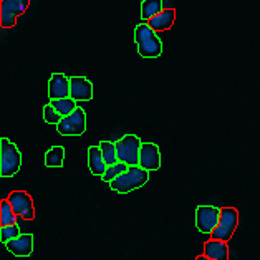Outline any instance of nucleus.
<instances>
[{
    "label": "nucleus",
    "instance_id": "obj_9",
    "mask_svg": "<svg viewBox=\"0 0 260 260\" xmlns=\"http://www.w3.org/2000/svg\"><path fill=\"white\" fill-rule=\"evenodd\" d=\"M139 168L144 171H157L161 168V151L154 143H143L139 154Z\"/></svg>",
    "mask_w": 260,
    "mask_h": 260
},
{
    "label": "nucleus",
    "instance_id": "obj_2",
    "mask_svg": "<svg viewBox=\"0 0 260 260\" xmlns=\"http://www.w3.org/2000/svg\"><path fill=\"white\" fill-rule=\"evenodd\" d=\"M149 181V173L141 169L139 166H131L124 174L118 176L115 181L110 182L111 191L118 194H128L135 189L143 187L146 182Z\"/></svg>",
    "mask_w": 260,
    "mask_h": 260
},
{
    "label": "nucleus",
    "instance_id": "obj_25",
    "mask_svg": "<svg viewBox=\"0 0 260 260\" xmlns=\"http://www.w3.org/2000/svg\"><path fill=\"white\" fill-rule=\"evenodd\" d=\"M43 119H45V123H48V124H58L61 121V116L56 113L52 103H48L43 106Z\"/></svg>",
    "mask_w": 260,
    "mask_h": 260
},
{
    "label": "nucleus",
    "instance_id": "obj_3",
    "mask_svg": "<svg viewBox=\"0 0 260 260\" xmlns=\"http://www.w3.org/2000/svg\"><path fill=\"white\" fill-rule=\"evenodd\" d=\"M22 166V154L18 148L10 143L7 138L0 139V176L12 177L15 176Z\"/></svg>",
    "mask_w": 260,
    "mask_h": 260
},
{
    "label": "nucleus",
    "instance_id": "obj_15",
    "mask_svg": "<svg viewBox=\"0 0 260 260\" xmlns=\"http://www.w3.org/2000/svg\"><path fill=\"white\" fill-rule=\"evenodd\" d=\"M204 255L214 260H229V245L222 240H207L204 244Z\"/></svg>",
    "mask_w": 260,
    "mask_h": 260
},
{
    "label": "nucleus",
    "instance_id": "obj_21",
    "mask_svg": "<svg viewBox=\"0 0 260 260\" xmlns=\"http://www.w3.org/2000/svg\"><path fill=\"white\" fill-rule=\"evenodd\" d=\"M0 7H5L15 17H20L30 7V0H2V2H0Z\"/></svg>",
    "mask_w": 260,
    "mask_h": 260
},
{
    "label": "nucleus",
    "instance_id": "obj_5",
    "mask_svg": "<svg viewBox=\"0 0 260 260\" xmlns=\"http://www.w3.org/2000/svg\"><path fill=\"white\" fill-rule=\"evenodd\" d=\"M239 225V212L237 209L234 207H222V212H220V222L217 225L211 237L214 240H222V242H229L232 239L234 232H236Z\"/></svg>",
    "mask_w": 260,
    "mask_h": 260
},
{
    "label": "nucleus",
    "instance_id": "obj_10",
    "mask_svg": "<svg viewBox=\"0 0 260 260\" xmlns=\"http://www.w3.org/2000/svg\"><path fill=\"white\" fill-rule=\"evenodd\" d=\"M70 98L75 101H90L93 98V85L85 77L70 78Z\"/></svg>",
    "mask_w": 260,
    "mask_h": 260
},
{
    "label": "nucleus",
    "instance_id": "obj_23",
    "mask_svg": "<svg viewBox=\"0 0 260 260\" xmlns=\"http://www.w3.org/2000/svg\"><path fill=\"white\" fill-rule=\"evenodd\" d=\"M18 236H22V234H20V227H18L17 224L0 227V240H2V244H7V242H10V240L17 239Z\"/></svg>",
    "mask_w": 260,
    "mask_h": 260
},
{
    "label": "nucleus",
    "instance_id": "obj_13",
    "mask_svg": "<svg viewBox=\"0 0 260 260\" xmlns=\"http://www.w3.org/2000/svg\"><path fill=\"white\" fill-rule=\"evenodd\" d=\"M88 168H90L93 176L103 177V174L106 173L108 166L105 162V157H103V153H101L100 146H90V148H88Z\"/></svg>",
    "mask_w": 260,
    "mask_h": 260
},
{
    "label": "nucleus",
    "instance_id": "obj_1",
    "mask_svg": "<svg viewBox=\"0 0 260 260\" xmlns=\"http://www.w3.org/2000/svg\"><path fill=\"white\" fill-rule=\"evenodd\" d=\"M135 42L143 58H157L162 53V42L148 23H139L135 28Z\"/></svg>",
    "mask_w": 260,
    "mask_h": 260
},
{
    "label": "nucleus",
    "instance_id": "obj_8",
    "mask_svg": "<svg viewBox=\"0 0 260 260\" xmlns=\"http://www.w3.org/2000/svg\"><path fill=\"white\" fill-rule=\"evenodd\" d=\"M9 202L14 212L22 217L23 220H34L35 219V209H34V201L31 196L25 191H14L9 196Z\"/></svg>",
    "mask_w": 260,
    "mask_h": 260
},
{
    "label": "nucleus",
    "instance_id": "obj_19",
    "mask_svg": "<svg viewBox=\"0 0 260 260\" xmlns=\"http://www.w3.org/2000/svg\"><path fill=\"white\" fill-rule=\"evenodd\" d=\"M15 222H17V214L12 209L9 199H4L0 202V227L14 225Z\"/></svg>",
    "mask_w": 260,
    "mask_h": 260
},
{
    "label": "nucleus",
    "instance_id": "obj_18",
    "mask_svg": "<svg viewBox=\"0 0 260 260\" xmlns=\"http://www.w3.org/2000/svg\"><path fill=\"white\" fill-rule=\"evenodd\" d=\"M52 103V106L56 110V113L61 116V118H65V116H70L72 113L77 110V101L72 100V98H63V100H53V101H50Z\"/></svg>",
    "mask_w": 260,
    "mask_h": 260
},
{
    "label": "nucleus",
    "instance_id": "obj_6",
    "mask_svg": "<svg viewBox=\"0 0 260 260\" xmlns=\"http://www.w3.org/2000/svg\"><path fill=\"white\" fill-rule=\"evenodd\" d=\"M220 212L222 207L214 206H199L196 209V227L202 234H211L217 229L220 222Z\"/></svg>",
    "mask_w": 260,
    "mask_h": 260
},
{
    "label": "nucleus",
    "instance_id": "obj_22",
    "mask_svg": "<svg viewBox=\"0 0 260 260\" xmlns=\"http://www.w3.org/2000/svg\"><path fill=\"white\" fill-rule=\"evenodd\" d=\"M129 169V166L128 164H124V162H116L115 166H110L106 169V173L103 174V177H101V179H103L105 182H111V181H115L118 176H121V174H124L126 171Z\"/></svg>",
    "mask_w": 260,
    "mask_h": 260
},
{
    "label": "nucleus",
    "instance_id": "obj_7",
    "mask_svg": "<svg viewBox=\"0 0 260 260\" xmlns=\"http://www.w3.org/2000/svg\"><path fill=\"white\" fill-rule=\"evenodd\" d=\"M56 131L61 136H81L86 131V113L81 108H77L70 116L61 118L56 124Z\"/></svg>",
    "mask_w": 260,
    "mask_h": 260
},
{
    "label": "nucleus",
    "instance_id": "obj_26",
    "mask_svg": "<svg viewBox=\"0 0 260 260\" xmlns=\"http://www.w3.org/2000/svg\"><path fill=\"white\" fill-rule=\"evenodd\" d=\"M196 260H214V258H211V257H207V255H204V253H202V255H199V257H196Z\"/></svg>",
    "mask_w": 260,
    "mask_h": 260
},
{
    "label": "nucleus",
    "instance_id": "obj_11",
    "mask_svg": "<svg viewBox=\"0 0 260 260\" xmlns=\"http://www.w3.org/2000/svg\"><path fill=\"white\" fill-rule=\"evenodd\" d=\"M50 101L70 98V78L63 73H53L48 81Z\"/></svg>",
    "mask_w": 260,
    "mask_h": 260
},
{
    "label": "nucleus",
    "instance_id": "obj_17",
    "mask_svg": "<svg viewBox=\"0 0 260 260\" xmlns=\"http://www.w3.org/2000/svg\"><path fill=\"white\" fill-rule=\"evenodd\" d=\"M65 161V148L61 146H53L45 154V166L47 168H61Z\"/></svg>",
    "mask_w": 260,
    "mask_h": 260
},
{
    "label": "nucleus",
    "instance_id": "obj_14",
    "mask_svg": "<svg viewBox=\"0 0 260 260\" xmlns=\"http://www.w3.org/2000/svg\"><path fill=\"white\" fill-rule=\"evenodd\" d=\"M174 20H176V10L174 9H166L164 12H161L159 15L151 18V20L148 22V25L157 34V31L169 30L174 25Z\"/></svg>",
    "mask_w": 260,
    "mask_h": 260
},
{
    "label": "nucleus",
    "instance_id": "obj_12",
    "mask_svg": "<svg viewBox=\"0 0 260 260\" xmlns=\"http://www.w3.org/2000/svg\"><path fill=\"white\" fill-rule=\"evenodd\" d=\"M5 247L17 257H28L34 252V236L31 234H22V236L5 244Z\"/></svg>",
    "mask_w": 260,
    "mask_h": 260
},
{
    "label": "nucleus",
    "instance_id": "obj_24",
    "mask_svg": "<svg viewBox=\"0 0 260 260\" xmlns=\"http://www.w3.org/2000/svg\"><path fill=\"white\" fill-rule=\"evenodd\" d=\"M17 18L12 12H9L5 7H0V27L2 28H12L17 25Z\"/></svg>",
    "mask_w": 260,
    "mask_h": 260
},
{
    "label": "nucleus",
    "instance_id": "obj_16",
    "mask_svg": "<svg viewBox=\"0 0 260 260\" xmlns=\"http://www.w3.org/2000/svg\"><path fill=\"white\" fill-rule=\"evenodd\" d=\"M164 2L162 0H143L141 4V18L148 23L151 18H154L156 15H159L161 12H164Z\"/></svg>",
    "mask_w": 260,
    "mask_h": 260
},
{
    "label": "nucleus",
    "instance_id": "obj_20",
    "mask_svg": "<svg viewBox=\"0 0 260 260\" xmlns=\"http://www.w3.org/2000/svg\"><path fill=\"white\" fill-rule=\"evenodd\" d=\"M100 149L103 153L105 157V162L106 166H115L116 162H119L118 159V153H116V143H111V141H101L100 143Z\"/></svg>",
    "mask_w": 260,
    "mask_h": 260
},
{
    "label": "nucleus",
    "instance_id": "obj_4",
    "mask_svg": "<svg viewBox=\"0 0 260 260\" xmlns=\"http://www.w3.org/2000/svg\"><path fill=\"white\" fill-rule=\"evenodd\" d=\"M141 139L135 135H126L116 141L118 159L128 166H139V154H141Z\"/></svg>",
    "mask_w": 260,
    "mask_h": 260
}]
</instances>
